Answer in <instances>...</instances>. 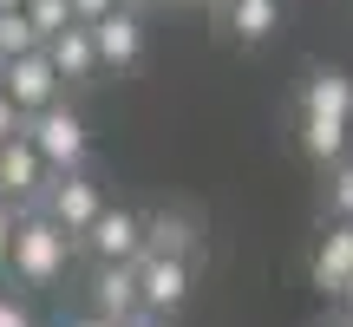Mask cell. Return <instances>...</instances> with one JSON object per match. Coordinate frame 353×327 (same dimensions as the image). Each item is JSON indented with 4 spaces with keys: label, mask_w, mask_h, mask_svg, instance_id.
Masks as SVG:
<instances>
[{
    "label": "cell",
    "mask_w": 353,
    "mask_h": 327,
    "mask_svg": "<svg viewBox=\"0 0 353 327\" xmlns=\"http://www.w3.org/2000/svg\"><path fill=\"white\" fill-rule=\"evenodd\" d=\"M72 262H79L72 236H65L46 210H20L13 242H7V268H0V275H13V288H20V295H46V288H59V281H65V268H72Z\"/></svg>",
    "instance_id": "obj_1"
},
{
    "label": "cell",
    "mask_w": 353,
    "mask_h": 327,
    "mask_svg": "<svg viewBox=\"0 0 353 327\" xmlns=\"http://www.w3.org/2000/svg\"><path fill=\"white\" fill-rule=\"evenodd\" d=\"M20 131H26V144L46 157V170H79V164H92V125L79 118L72 99H52V105H39V112H26Z\"/></svg>",
    "instance_id": "obj_2"
},
{
    "label": "cell",
    "mask_w": 353,
    "mask_h": 327,
    "mask_svg": "<svg viewBox=\"0 0 353 327\" xmlns=\"http://www.w3.org/2000/svg\"><path fill=\"white\" fill-rule=\"evenodd\" d=\"M72 249H79V262H138L144 255V210L105 203V210L72 236Z\"/></svg>",
    "instance_id": "obj_3"
},
{
    "label": "cell",
    "mask_w": 353,
    "mask_h": 327,
    "mask_svg": "<svg viewBox=\"0 0 353 327\" xmlns=\"http://www.w3.org/2000/svg\"><path fill=\"white\" fill-rule=\"evenodd\" d=\"M105 203H112V197H105V177L92 170V164H79V170H52V177H46V190H39L33 210H46L65 236H79Z\"/></svg>",
    "instance_id": "obj_4"
},
{
    "label": "cell",
    "mask_w": 353,
    "mask_h": 327,
    "mask_svg": "<svg viewBox=\"0 0 353 327\" xmlns=\"http://www.w3.org/2000/svg\"><path fill=\"white\" fill-rule=\"evenodd\" d=\"M196 268L203 262H183V255H138V308L144 315H164L176 321L190 308V295H196Z\"/></svg>",
    "instance_id": "obj_5"
},
{
    "label": "cell",
    "mask_w": 353,
    "mask_h": 327,
    "mask_svg": "<svg viewBox=\"0 0 353 327\" xmlns=\"http://www.w3.org/2000/svg\"><path fill=\"white\" fill-rule=\"evenodd\" d=\"M92 26V52H99V72H131V66L144 59V7H131V0H118L112 13H99Z\"/></svg>",
    "instance_id": "obj_6"
},
{
    "label": "cell",
    "mask_w": 353,
    "mask_h": 327,
    "mask_svg": "<svg viewBox=\"0 0 353 327\" xmlns=\"http://www.w3.org/2000/svg\"><path fill=\"white\" fill-rule=\"evenodd\" d=\"M144 249H151V255L203 262V249H210V223H203V210H190V203H157V210H144Z\"/></svg>",
    "instance_id": "obj_7"
},
{
    "label": "cell",
    "mask_w": 353,
    "mask_h": 327,
    "mask_svg": "<svg viewBox=\"0 0 353 327\" xmlns=\"http://www.w3.org/2000/svg\"><path fill=\"white\" fill-rule=\"evenodd\" d=\"M0 86H7V99L20 105V118L39 112V105H52V99H65L59 72H52V59H46V46L20 52V59H0Z\"/></svg>",
    "instance_id": "obj_8"
},
{
    "label": "cell",
    "mask_w": 353,
    "mask_h": 327,
    "mask_svg": "<svg viewBox=\"0 0 353 327\" xmlns=\"http://www.w3.org/2000/svg\"><path fill=\"white\" fill-rule=\"evenodd\" d=\"M85 308L112 327L138 315V262H85Z\"/></svg>",
    "instance_id": "obj_9"
},
{
    "label": "cell",
    "mask_w": 353,
    "mask_h": 327,
    "mask_svg": "<svg viewBox=\"0 0 353 327\" xmlns=\"http://www.w3.org/2000/svg\"><path fill=\"white\" fill-rule=\"evenodd\" d=\"M46 59H52V72H59V86H65V92L99 86V52H92V26H85V20L59 26V33L46 39Z\"/></svg>",
    "instance_id": "obj_10"
},
{
    "label": "cell",
    "mask_w": 353,
    "mask_h": 327,
    "mask_svg": "<svg viewBox=\"0 0 353 327\" xmlns=\"http://www.w3.org/2000/svg\"><path fill=\"white\" fill-rule=\"evenodd\" d=\"M46 177H52V170H46V157L26 144V131L0 144V197H7V203L33 210V203H39V190H46Z\"/></svg>",
    "instance_id": "obj_11"
},
{
    "label": "cell",
    "mask_w": 353,
    "mask_h": 327,
    "mask_svg": "<svg viewBox=\"0 0 353 327\" xmlns=\"http://www.w3.org/2000/svg\"><path fill=\"white\" fill-rule=\"evenodd\" d=\"M353 275V223H321V242L307 255V281L321 295H341Z\"/></svg>",
    "instance_id": "obj_12"
},
{
    "label": "cell",
    "mask_w": 353,
    "mask_h": 327,
    "mask_svg": "<svg viewBox=\"0 0 353 327\" xmlns=\"http://www.w3.org/2000/svg\"><path fill=\"white\" fill-rule=\"evenodd\" d=\"M216 33H223L229 46H262V39L281 33V0H229V7L216 13Z\"/></svg>",
    "instance_id": "obj_13"
},
{
    "label": "cell",
    "mask_w": 353,
    "mask_h": 327,
    "mask_svg": "<svg viewBox=\"0 0 353 327\" xmlns=\"http://www.w3.org/2000/svg\"><path fill=\"white\" fill-rule=\"evenodd\" d=\"M301 112H321V118H347L353 125V79L341 66H314L301 79Z\"/></svg>",
    "instance_id": "obj_14"
},
{
    "label": "cell",
    "mask_w": 353,
    "mask_h": 327,
    "mask_svg": "<svg viewBox=\"0 0 353 327\" xmlns=\"http://www.w3.org/2000/svg\"><path fill=\"white\" fill-rule=\"evenodd\" d=\"M347 144H353V125H347V118H321V112H301V151H307V164L334 170V164L347 157Z\"/></svg>",
    "instance_id": "obj_15"
},
{
    "label": "cell",
    "mask_w": 353,
    "mask_h": 327,
    "mask_svg": "<svg viewBox=\"0 0 353 327\" xmlns=\"http://www.w3.org/2000/svg\"><path fill=\"white\" fill-rule=\"evenodd\" d=\"M321 216H327V223H353V151L327 170V190H321Z\"/></svg>",
    "instance_id": "obj_16"
},
{
    "label": "cell",
    "mask_w": 353,
    "mask_h": 327,
    "mask_svg": "<svg viewBox=\"0 0 353 327\" xmlns=\"http://www.w3.org/2000/svg\"><path fill=\"white\" fill-rule=\"evenodd\" d=\"M33 46H39L33 20H26L20 7H0V59H20V52H33Z\"/></svg>",
    "instance_id": "obj_17"
},
{
    "label": "cell",
    "mask_w": 353,
    "mask_h": 327,
    "mask_svg": "<svg viewBox=\"0 0 353 327\" xmlns=\"http://www.w3.org/2000/svg\"><path fill=\"white\" fill-rule=\"evenodd\" d=\"M26 20H33V33H39V46H46L59 26H72V0H26Z\"/></svg>",
    "instance_id": "obj_18"
},
{
    "label": "cell",
    "mask_w": 353,
    "mask_h": 327,
    "mask_svg": "<svg viewBox=\"0 0 353 327\" xmlns=\"http://www.w3.org/2000/svg\"><path fill=\"white\" fill-rule=\"evenodd\" d=\"M0 327H39V321H33V308H26V295H20V288H0Z\"/></svg>",
    "instance_id": "obj_19"
},
{
    "label": "cell",
    "mask_w": 353,
    "mask_h": 327,
    "mask_svg": "<svg viewBox=\"0 0 353 327\" xmlns=\"http://www.w3.org/2000/svg\"><path fill=\"white\" fill-rule=\"evenodd\" d=\"M20 125H26V118H20V105H13V99H7V86H0V144H7V138H20Z\"/></svg>",
    "instance_id": "obj_20"
},
{
    "label": "cell",
    "mask_w": 353,
    "mask_h": 327,
    "mask_svg": "<svg viewBox=\"0 0 353 327\" xmlns=\"http://www.w3.org/2000/svg\"><path fill=\"white\" fill-rule=\"evenodd\" d=\"M13 223H20V203L0 197V268H7V242H13Z\"/></svg>",
    "instance_id": "obj_21"
},
{
    "label": "cell",
    "mask_w": 353,
    "mask_h": 327,
    "mask_svg": "<svg viewBox=\"0 0 353 327\" xmlns=\"http://www.w3.org/2000/svg\"><path fill=\"white\" fill-rule=\"evenodd\" d=\"M118 0H72V20H99V13H112Z\"/></svg>",
    "instance_id": "obj_22"
},
{
    "label": "cell",
    "mask_w": 353,
    "mask_h": 327,
    "mask_svg": "<svg viewBox=\"0 0 353 327\" xmlns=\"http://www.w3.org/2000/svg\"><path fill=\"white\" fill-rule=\"evenodd\" d=\"M118 327H170V321H164V315H144V308H138V315H125Z\"/></svg>",
    "instance_id": "obj_23"
},
{
    "label": "cell",
    "mask_w": 353,
    "mask_h": 327,
    "mask_svg": "<svg viewBox=\"0 0 353 327\" xmlns=\"http://www.w3.org/2000/svg\"><path fill=\"white\" fill-rule=\"evenodd\" d=\"M59 327H112V321H105V315H92V308H85V315H72V321H59Z\"/></svg>",
    "instance_id": "obj_24"
},
{
    "label": "cell",
    "mask_w": 353,
    "mask_h": 327,
    "mask_svg": "<svg viewBox=\"0 0 353 327\" xmlns=\"http://www.w3.org/2000/svg\"><path fill=\"white\" fill-rule=\"evenodd\" d=\"M138 7H170L176 13V7H196V0H138Z\"/></svg>",
    "instance_id": "obj_25"
},
{
    "label": "cell",
    "mask_w": 353,
    "mask_h": 327,
    "mask_svg": "<svg viewBox=\"0 0 353 327\" xmlns=\"http://www.w3.org/2000/svg\"><path fill=\"white\" fill-rule=\"evenodd\" d=\"M334 301H341V308H347V315H353V275H347V288H341V295H334Z\"/></svg>",
    "instance_id": "obj_26"
},
{
    "label": "cell",
    "mask_w": 353,
    "mask_h": 327,
    "mask_svg": "<svg viewBox=\"0 0 353 327\" xmlns=\"http://www.w3.org/2000/svg\"><path fill=\"white\" fill-rule=\"evenodd\" d=\"M196 7H210V20H216V13H223V7H229V0H196Z\"/></svg>",
    "instance_id": "obj_27"
},
{
    "label": "cell",
    "mask_w": 353,
    "mask_h": 327,
    "mask_svg": "<svg viewBox=\"0 0 353 327\" xmlns=\"http://www.w3.org/2000/svg\"><path fill=\"white\" fill-rule=\"evenodd\" d=\"M341 327H353V315H347V308H341Z\"/></svg>",
    "instance_id": "obj_28"
},
{
    "label": "cell",
    "mask_w": 353,
    "mask_h": 327,
    "mask_svg": "<svg viewBox=\"0 0 353 327\" xmlns=\"http://www.w3.org/2000/svg\"><path fill=\"white\" fill-rule=\"evenodd\" d=\"M0 7H26V0H0Z\"/></svg>",
    "instance_id": "obj_29"
},
{
    "label": "cell",
    "mask_w": 353,
    "mask_h": 327,
    "mask_svg": "<svg viewBox=\"0 0 353 327\" xmlns=\"http://www.w3.org/2000/svg\"><path fill=\"white\" fill-rule=\"evenodd\" d=\"M131 7H138V0H131Z\"/></svg>",
    "instance_id": "obj_30"
}]
</instances>
